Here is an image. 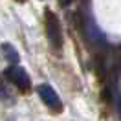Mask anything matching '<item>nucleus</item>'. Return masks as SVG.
Returning a JSON list of instances; mask_svg holds the SVG:
<instances>
[{"label":"nucleus","mask_w":121,"mask_h":121,"mask_svg":"<svg viewBox=\"0 0 121 121\" xmlns=\"http://www.w3.org/2000/svg\"><path fill=\"white\" fill-rule=\"evenodd\" d=\"M6 77H8L11 83L15 84L20 92H28L31 88V79L30 75L26 73V70L20 68V66H9L6 70Z\"/></svg>","instance_id":"f03ea898"},{"label":"nucleus","mask_w":121,"mask_h":121,"mask_svg":"<svg viewBox=\"0 0 121 121\" xmlns=\"http://www.w3.org/2000/svg\"><path fill=\"white\" fill-rule=\"evenodd\" d=\"M2 52L6 55V59L11 60V62H18V53L15 52V48L9 44H2Z\"/></svg>","instance_id":"20e7f679"},{"label":"nucleus","mask_w":121,"mask_h":121,"mask_svg":"<svg viewBox=\"0 0 121 121\" xmlns=\"http://www.w3.org/2000/svg\"><path fill=\"white\" fill-rule=\"evenodd\" d=\"M37 92H39V95H40V99L44 101V105L50 106L53 112H60L62 110V103H60L59 95H57V92L53 90L50 84H40L37 88Z\"/></svg>","instance_id":"7ed1b4c3"},{"label":"nucleus","mask_w":121,"mask_h":121,"mask_svg":"<svg viewBox=\"0 0 121 121\" xmlns=\"http://www.w3.org/2000/svg\"><path fill=\"white\" fill-rule=\"evenodd\" d=\"M88 37H90L92 40H95V42H103V40H105L103 33H101L94 24H88Z\"/></svg>","instance_id":"39448f33"},{"label":"nucleus","mask_w":121,"mask_h":121,"mask_svg":"<svg viewBox=\"0 0 121 121\" xmlns=\"http://www.w3.org/2000/svg\"><path fill=\"white\" fill-rule=\"evenodd\" d=\"M46 35H48V40H50V44L53 48H60V44H62L60 22L55 17V13L50 11V9H46Z\"/></svg>","instance_id":"f257e3e1"},{"label":"nucleus","mask_w":121,"mask_h":121,"mask_svg":"<svg viewBox=\"0 0 121 121\" xmlns=\"http://www.w3.org/2000/svg\"><path fill=\"white\" fill-rule=\"evenodd\" d=\"M70 2H73V0H60V4H62V6H68Z\"/></svg>","instance_id":"423d86ee"},{"label":"nucleus","mask_w":121,"mask_h":121,"mask_svg":"<svg viewBox=\"0 0 121 121\" xmlns=\"http://www.w3.org/2000/svg\"><path fill=\"white\" fill-rule=\"evenodd\" d=\"M119 112H121V99H119Z\"/></svg>","instance_id":"0eeeda50"}]
</instances>
